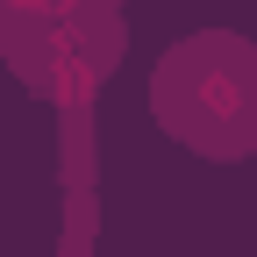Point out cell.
I'll list each match as a JSON object with an SVG mask.
<instances>
[{"mask_svg":"<svg viewBox=\"0 0 257 257\" xmlns=\"http://www.w3.org/2000/svg\"><path fill=\"white\" fill-rule=\"evenodd\" d=\"M150 121L200 165L257 157V36L243 29H186L150 64Z\"/></svg>","mask_w":257,"mask_h":257,"instance_id":"obj_1","label":"cell"},{"mask_svg":"<svg viewBox=\"0 0 257 257\" xmlns=\"http://www.w3.org/2000/svg\"><path fill=\"white\" fill-rule=\"evenodd\" d=\"M128 50V0H0V64L29 100L93 107Z\"/></svg>","mask_w":257,"mask_h":257,"instance_id":"obj_2","label":"cell"},{"mask_svg":"<svg viewBox=\"0 0 257 257\" xmlns=\"http://www.w3.org/2000/svg\"><path fill=\"white\" fill-rule=\"evenodd\" d=\"M57 186L72 193H100V136H93V107H57Z\"/></svg>","mask_w":257,"mask_h":257,"instance_id":"obj_3","label":"cell"}]
</instances>
